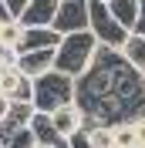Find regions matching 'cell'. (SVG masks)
Returning <instances> with one entry per match:
<instances>
[{
    "label": "cell",
    "instance_id": "cell-1",
    "mask_svg": "<svg viewBox=\"0 0 145 148\" xmlns=\"http://www.w3.org/2000/svg\"><path fill=\"white\" fill-rule=\"evenodd\" d=\"M95 54H98V37L91 34L88 27L84 30H71V34H64L61 44L54 47V67L64 71V74H71L74 81H78V77L91 67Z\"/></svg>",
    "mask_w": 145,
    "mask_h": 148
},
{
    "label": "cell",
    "instance_id": "cell-2",
    "mask_svg": "<svg viewBox=\"0 0 145 148\" xmlns=\"http://www.w3.org/2000/svg\"><path fill=\"white\" fill-rule=\"evenodd\" d=\"M74 94H78V81L71 74L57 71V67H51L41 77H34V108L37 111H54L61 104L74 101Z\"/></svg>",
    "mask_w": 145,
    "mask_h": 148
},
{
    "label": "cell",
    "instance_id": "cell-3",
    "mask_svg": "<svg viewBox=\"0 0 145 148\" xmlns=\"http://www.w3.org/2000/svg\"><path fill=\"white\" fill-rule=\"evenodd\" d=\"M88 30L98 37V44H105V47H122L125 37L132 34V30H125L115 20V14H111V7L105 0H88Z\"/></svg>",
    "mask_w": 145,
    "mask_h": 148
},
{
    "label": "cell",
    "instance_id": "cell-4",
    "mask_svg": "<svg viewBox=\"0 0 145 148\" xmlns=\"http://www.w3.org/2000/svg\"><path fill=\"white\" fill-rule=\"evenodd\" d=\"M54 27L61 34H71V30H84L88 27V0H61L54 17Z\"/></svg>",
    "mask_w": 145,
    "mask_h": 148
},
{
    "label": "cell",
    "instance_id": "cell-5",
    "mask_svg": "<svg viewBox=\"0 0 145 148\" xmlns=\"http://www.w3.org/2000/svg\"><path fill=\"white\" fill-rule=\"evenodd\" d=\"M0 91L7 94L10 101H34V77L20 74L17 64L3 67V74H0Z\"/></svg>",
    "mask_w": 145,
    "mask_h": 148
},
{
    "label": "cell",
    "instance_id": "cell-6",
    "mask_svg": "<svg viewBox=\"0 0 145 148\" xmlns=\"http://www.w3.org/2000/svg\"><path fill=\"white\" fill-rule=\"evenodd\" d=\"M51 121H54V128H57L61 138H74V135L84 128V111H81L78 101H68V104H61V108L51 111Z\"/></svg>",
    "mask_w": 145,
    "mask_h": 148
},
{
    "label": "cell",
    "instance_id": "cell-7",
    "mask_svg": "<svg viewBox=\"0 0 145 148\" xmlns=\"http://www.w3.org/2000/svg\"><path fill=\"white\" fill-rule=\"evenodd\" d=\"M61 30L54 27V24H47V27H24V37H20L17 44V54H24V51H44V47H57L61 44Z\"/></svg>",
    "mask_w": 145,
    "mask_h": 148
},
{
    "label": "cell",
    "instance_id": "cell-8",
    "mask_svg": "<svg viewBox=\"0 0 145 148\" xmlns=\"http://www.w3.org/2000/svg\"><path fill=\"white\" fill-rule=\"evenodd\" d=\"M54 67V47H44V51H24L17 54V71L27 74V77H41L44 71Z\"/></svg>",
    "mask_w": 145,
    "mask_h": 148
},
{
    "label": "cell",
    "instance_id": "cell-9",
    "mask_svg": "<svg viewBox=\"0 0 145 148\" xmlns=\"http://www.w3.org/2000/svg\"><path fill=\"white\" fill-rule=\"evenodd\" d=\"M57 7H61V0H30L27 10L20 14V24L24 27H47V24H54Z\"/></svg>",
    "mask_w": 145,
    "mask_h": 148
},
{
    "label": "cell",
    "instance_id": "cell-10",
    "mask_svg": "<svg viewBox=\"0 0 145 148\" xmlns=\"http://www.w3.org/2000/svg\"><path fill=\"white\" fill-rule=\"evenodd\" d=\"M118 51H122V57H125V61L135 67V71H142V74H145V34L132 30V34L125 37V44L118 47Z\"/></svg>",
    "mask_w": 145,
    "mask_h": 148
},
{
    "label": "cell",
    "instance_id": "cell-11",
    "mask_svg": "<svg viewBox=\"0 0 145 148\" xmlns=\"http://www.w3.org/2000/svg\"><path fill=\"white\" fill-rule=\"evenodd\" d=\"M30 131H34V138L41 141V145H51V148H54L57 141H61L54 121H51V111H34V118H30Z\"/></svg>",
    "mask_w": 145,
    "mask_h": 148
},
{
    "label": "cell",
    "instance_id": "cell-12",
    "mask_svg": "<svg viewBox=\"0 0 145 148\" xmlns=\"http://www.w3.org/2000/svg\"><path fill=\"white\" fill-rule=\"evenodd\" d=\"M108 7H111L115 20L125 30H135V24H138V0H108Z\"/></svg>",
    "mask_w": 145,
    "mask_h": 148
},
{
    "label": "cell",
    "instance_id": "cell-13",
    "mask_svg": "<svg viewBox=\"0 0 145 148\" xmlns=\"http://www.w3.org/2000/svg\"><path fill=\"white\" fill-rule=\"evenodd\" d=\"M20 37H24V24H20V17H7L3 24H0V44L7 47V51H17Z\"/></svg>",
    "mask_w": 145,
    "mask_h": 148
},
{
    "label": "cell",
    "instance_id": "cell-14",
    "mask_svg": "<svg viewBox=\"0 0 145 148\" xmlns=\"http://www.w3.org/2000/svg\"><path fill=\"white\" fill-rule=\"evenodd\" d=\"M111 128H115V145H122V148H138V141H135V121H132V118L115 121Z\"/></svg>",
    "mask_w": 145,
    "mask_h": 148
},
{
    "label": "cell",
    "instance_id": "cell-15",
    "mask_svg": "<svg viewBox=\"0 0 145 148\" xmlns=\"http://www.w3.org/2000/svg\"><path fill=\"white\" fill-rule=\"evenodd\" d=\"M34 145H37V138L30 131V125H20L17 131H10L3 138V148H34Z\"/></svg>",
    "mask_w": 145,
    "mask_h": 148
},
{
    "label": "cell",
    "instance_id": "cell-16",
    "mask_svg": "<svg viewBox=\"0 0 145 148\" xmlns=\"http://www.w3.org/2000/svg\"><path fill=\"white\" fill-rule=\"evenodd\" d=\"M27 3H30V0H7V14H10V17H20V14L27 10Z\"/></svg>",
    "mask_w": 145,
    "mask_h": 148
},
{
    "label": "cell",
    "instance_id": "cell-17",
    "mask_svg": "<svg viewBox=\"0 0 145 148\" xmlns=\"http://www.w3.org/2000/svg\"><path fill=\"white\" fill-rule=\"evenodd\" d=\"M10 104H14V101H10L7 94L0 91V121H3V118H7V114H10Z\"/></svg>",
    "mask_w": 145,
    "mask_h": 148
},
{
    "label": "cell",
    "instance_id": "cell-18",
    "mask_svg": "<svg viewBox=\"0 0 145 148\" xmlns=\"http://www.w3.org/2000/svg\"><path fill=\"white\" fill-rule=\"evenodd\" d=\"M138 34H145V0H138V24H135Z\"/></svg>",
    "mask_w": 145,
    "mask_h": 148
},
{
    "label": "cell",
    "instance_id": "cell-19",
    "mask_svg": "<svg viewBox=\"0 0 145 148\" xmlns=\"http://www.w3.org/2000/svg\"><path fill=\"white\" fill-rule=\"evenodd\" d=\"M10 14H7V0H0V20H7Z\"/></svg>",
    "mask_w": 145,
    "mask_h": 148
},
{
    "label": "cell",
    "instance_id": "cell-20",
    "mask_svg": "<svg viewBox=\"0 0 145 148\" xmlns=\"http://www.w3.org/2000/svg\"><path fill=\"white\" fill-rule=\"evenodd\" d=\"M54 148H74V145H71V141H68V138H61V141H57Z\"/></svg>",
    "mask_w": 145,
    "mask_h": 148
},
{
    "label": "cell",
    "instance_id": "cell-21",
    "mask_svg": "<svg viewBox=\"0 0 145 148\" xmlns=\"http://www.w3.org/2000/svg\"><path fill=\"white\" fill-rule=\"evenodd\" d=\"M34 148H51V145H41V141H37V145H34Z\"/></svg>",
    "mask_w": 145,
    "mask_h": 148
},
{
    "label": "cell",
    "instance_id": "cell-22",
    "mask_svg": "<svg viewBox=\"0 0 145 148\" xmlns=\"http://www.w3.org/2000/svg\"><path fill=\"white\" fill-rule=\"evenodd\" d=\"M0 148H3V135H0Z\"/></svg>",
    "mask_w": 145,
    "mask_h": 148
},
{
    "label": "cell",
    "instance_id": "cell-23",
    "mask_svg": "<svg viewBox=\"0 0 145 148\" xmlns=\"http://www.w3.org/2000/svg\"><path fill=\"white\" fill-rule=\"evenodd\" d=\"M0 74H3V67H0Z\"/></svg>",
    "mask_w": 145,
    "mask_h": 148
},
{
    "label": "cell",
    "instance_id": "cell-24",
    "mask_svg": "<svg viewBox=\"0 0 145 148\" xmlns=\"http://www.w3.org/2000/svg\"><path fill=\"white\" fill-rule=\"evenodd\" d=\"M115 148H122V145H115Z\"/></svg>",
    "mask_w": 145,
    "mask_h": 148
},
{
    "label": "cell",
    "instance_id": "cell-25",
    "mask_svg": "<svg viewBox=\"0 0 145 148\" xmlns=\"http://www.w3.org/2000/svg\"><path fill=\"white\" fill-rule=\"evenodd\" d=\"M0 24H3V20H0Z\"/></svg>",
    "mask_w": 145,
    "mask_h": 148
},
{
    "label": "cell",
    "instance_id": "cell-26",
    "mask_svg": "<svg viewBox=\"0 0 145 148\" xmlns=\"http://www.w3.org/2000/svg\"><path fill=\"white\" fill-rule=\"evenodd\" d=\"M105 3H108V0H105Z\"/></svg>",
    "mask_w": 145,
    "mask_h": 148
},
{
    "label": "cell",
    "instance_id": "cell-27",
    "mask_svg": "<svg viewBox=\"0 0 145 148\" xmlns=\"http://www.w3.org/2000/svg\"><path fill=\"white\" fill-rule=\"evenodd\" d=\"M142 77H145V74H142Z\"/></svg>",
    "mask_w": 145,
    "mask_h": 148
}]
</instances>
